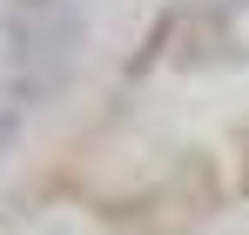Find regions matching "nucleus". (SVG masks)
Returning <instances> with one entry per match:
<instances>
[{
    "mask_svg": "<svg viewBox=\"0 0 249 235\" xmlns=\"http://www.w3.org/2000/svg\"><path fill=\"white\" fill-rule=\"evenodd\" d=\"M74 40H81V14L68 0H14L7 7V61H14V81L27 101L68 74Z\"/></svg>",
    "mask_w": 249,
    "mask_h": 235,
    "instance_id": "obj_1",
    "label": "nucleus"
},
{
    "mask_svg": "<svg viewBox=\"0 0 249 235\" xmlns=\"http://www.w3.org/2000/svg\"><path fill=\"white\" fill-rule=\"evenodd\" d=\"M7 134H14V108H0V148H7Z\"/></svg>",
    "mask_w": 249,
    "mask_h": 235,
    "instance_id": "obj_2",
    "label": "nucleus"
}]
</instances>
